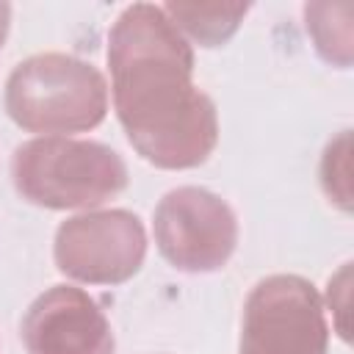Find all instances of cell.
<instances>
[{
    "instance_id": "6da1fadb",
    "label": "cell",
    "mask_w": 354,
    "mask_h": 354,
    "mask_svg": "<svg viewBox=\"0 0 354 354\" xmlns=\"http://www.w3.org/2000/svg\"><path fill=\"white\" fill-rule=\"evenodd\" d=\"M111 94L133 149L160 169H194L218 144L213 100L194 86V50L155 3L127 6L108 36Z\"/></svg>"
},
{
    "instance_id": "7a4b0ae2",
    "label": "cell",
    "mask_w": 354,
    "mask_h": 354,
    "mask_svg": "<svg viewBox=\"0 0 354 354\" xmlns=\"http://www.w3.org/2000/svg\"><path fill=\"white\" fill-rule=\"evenodd\" d=\"M6 111L28 133L69 136L97 127L108 113L102 72L66 53H39L6 80Z\"/></svg>"
},
{
    "instance_id": "3957f363",
    "label": "cell",
    "mask_w": 354,
    "mask_h": 354,
    "mask_svg": "<svg viewBox=\"0 0 354 354\" xmlns=\"http://www.w3.org/2000/svg\"><path fill=\"white\" fill-rule=\"evenodd\" d=\"M11 177L22 199L50 210L97 207L127 188V166L116 149L69 136L19 144L11 158Z\"/></svg>"
},
{
    "instance_id": "277c9868",
    "label": "cell",
    "mask_w": 354,
    "mask_h": 354,
    "mask_svg": "<svg viewBox=\"0 0 354 354\" xmlns=\"http://www.w3.org/2000/svg\"><path fill=\"white\" fill-rule=\"evenodd\" d=\"M329 326L313 282L296 274L260 279L243 304L238 354H326Z\"/></svg>"
},
{
    "instance_id": "5b68a950",
    "label": "cell",
    "mask_w": 354,
    "mask_h": 354,
    "mask_svg": "<svg viewBox=\"0 0 354 354\" xmlns=\"http://www.w3.org/2000/svg\"><path fill=\"white\" fill-rule=\"evenodd\" d=\"M152 232L160 254L188 274L224 268L238 243L232 207L213 191L196 185L163 194L152 216Z\"/></svg>"
},
{
    "instance_id": "8992f818",
    "label": "cell",
    "mask_w": 354,
    "mask_h": 354,
    "mask_svg": "<svg viewBox=\"0 0 354 354\" xmlns=\"http://www.w3.org/2000/svg\"><path fill=\"white\" fill-rule=\"evenodd\" d=\"M53 254L58 271L69 279L88 285H119L144 263V224L130 210L75 216L58 227Z\"/></svg>"
},
{
    "instance_id": "52a82bcc",
    "label": "cell",
    "mask_w": 354,
    "mask_h": 354,
    "mask_svg": "<svg viewBox=\"0 0 354 354\" xmlns=\"http://www.w3.org/2000/svg\"><path fill=\"white\" fill-rule=\"evenodd\" d=\"M28 354H116L111 321L75 285H53L30 301L19 324Z\"/></svg>"
},
{
    "instance_id": "ba28073f",
    "label": "cell",
    "mask_w": 354,
    "mask_h": 354,
    "mask_svg": "<svg viewBox=\"0 0 354 354\" xmlns=\"http://www.w3.org/2000/svg\"><path fill=\"white\" fill-rule=\"evenodd\" d=\"M160 8L185 41L199 47L224 44L249 14V3H163Z\"/></svg>"
},
{
    "instance_id": "9c48e42d",
    "label": "cell",
    "mask_w": 354,
    "mask_h": 354,
    "mask_svg": "<svg viewBox=\"0 0 354 354\" xmlns=\"http://www.w3.org/2000/svg\"><path fill=\"white\" fill-rule=\"evenodd\" d=\"M307 33L315 41V50L324 61L348 69L351 64V6H329V3H307L304 6Z\"/></svg>"
},
{
    "instance_id": "30bf717a",
    "label": "cell",
    "mask_w": 354,
    "mask_h": 354,
    "mask_svg": "<svg viewBox=\"0 0 354 354\" xmlns=\"http://www.w3.org/2000/svg\"><path fill=\"white\" fill-rule=\"evenodd\" d=\"M348 130H343L335 141H329L324 160H321V185L329 196V202L340 205V210L348 213L351 207V191H348Z\"/></svg>"
},
{
    "instance_id": "8fae6325",
    "label": "cell",
    "mask_w": 354,
    "mask_h": 354,
    "mask_svg": "<svg viewBox=\"0 0 354 354\" xmlns=\"http://www.w3.org/2000/svg\"><path fill=\"white\" fill-rule=\"evenodd\" d=\"M8 25H11V6L0 3V50H3V41L8 36Z\"/></svg>"
}]
</instances>
